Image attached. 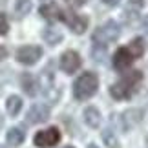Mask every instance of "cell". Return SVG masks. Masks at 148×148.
I'll list each match as a JSON object with an SVG mask.
<instances>
[{"label": "cell", "mask_w": 148, "mask_h": 148, "mask_svg": "<svg viewBox=\"0 0 148 148\" xmlns=\"http://www.w3.org/2000/svg\"><path fill=\"white\" fill-rule=\"evenodd\" d=\"M143 53H145L143 38H134L128 46L119 48L115 53H113V59H112L113 68H115L117 71H126L135 60L143 57Z\"/></svg>", "instance_id": "cell-1"}, {"label": "cell", "mask_w": 148, "mask_h": 148, "mask_svg": "<svg viewBox=\"0 0 148 148\" xmlns=\"http://www.w3.org/2000/svg\"><path fill=\"white\" fill-rule=\"evenodd\" d=\"M141 81H143V73L139 70L123 73V75L119 77V81H115L110 86V95L113 99H117V101L130 99L135 92H137Z\"/></svg>", "instance_id": "cell-2"}, {"label": "cell", "mask_w": 148, "mask_h": 148, "mask_svg": "<svg viewBox=\"0 0 148 148\" xmlns=\"http://www.w3.org/2000/svg\"><path fill=\"white\" fill-rule=\"evenodd\" d=\"M97 88H99L97 75L93 71H84L73 82V97L79 101H86L97 93Z\"/></svg>", "instance_id": "cell-3"}, {"label": "cell", "mask_w": 148, "mask_h": 148, "mask_svg": "<svg viewBox=\"0 0 148 148\" xmlns=\"http://www.w3.org/2000/svg\"><path fill=\"white\" fill-rule=\"evenodd\" d=\"M119 35H121V27L115 20H108L104 22L101 27H97L93 33V44L95 46H101V48H106L110 42H115Z\"/></svg>", "instance_id": "cell-4"}, {"label": "cell", "mask_w": 148, "mask_h": 148, "mask_svg": "<svg viewBox=\"0 0 148 148\" xmlns=\"http://www.w3.org/2000/svg\"><path fill=\"white\" fill-rule=\"evenodd\" d=\"M60 20L64 22V24H68V27H70L73 33H77V35H81V33H84L88 29V18L84 15H79L75 11H71V9L62 11Z\"/></svg>", "instance_id": "cell-5"}, {"label": "cell", "mask_w": 148, "mask_h": 148, "mask_svg": "<svg viewBox=\"0 0 148 148\" xmlns=\"http://www.w3.org/2000/svg\"><path fill=\"white\" fill-rule=\"evenodd\" d=\"M82 64V60H81V55L77 53V51H73V49H68L64 51V53L60 55V60H59V66H60V70L68 73V75H71V73H75L79 71V68H81Z\"/></svg>", "instance_id": "cell-6"}, {"label": "cell", "mask_w": 148, "mask_h": 148, "mask_svg": "<svg viewBox=\"0 0 148 148\" xmlns=\"http://www.w3.org/2000/svg\"><path fill=\"white\" fill-rule=\"evenodd\" d=\"M59 141H60L59 128H48V130L38 132L35 135V139H33V143H35V146H38V148H51V146H55L59 143Z\"/></svg>", "instance_id": "cell-7"}, {"label": "cell", "mask_w": 148, "mask_h": 148, "mask_svg": "<svg viewBox=\"0 0 148 148\" xmlns=\"http://www.w3.org/2000/svg\"><path fill=\"white\" fill-rule=\"evenodd\" d=\"M40 57H42V48H38V46H22L16 49V60L26 66H31L35 62H38Z\"/></svg>", "instance_id": "cell-8"}, {"label": "cell", "mask_w": 148, "mask_h": 148, "mask_svg": "<svg viewBox=\"0 0 148 148\" xmlns=\"http://www.w3.org/2000/svg\"><path fill=\"white\" fill-rule=\"evenodd\" d=\"M48 119H49V108L46 104H33L27 112V123L29 124L46 123Z\"/></svg>", "instance_id": "cell-9"}, {"label": "cell", "mask_w": 148, "mask_h": 148, "mask_svg": "<svg viewBox=\"0 0 148 148\" xmlns=\"http://www.w3.org/2000/svg\"><path fill=\"white\" fill-rule=\"evenodd\" d=\"M141 119H143V112L137 110V108H130V110H126L123 113L121 117V126L124 132H128V130L135 128L137 124L141 123Z\"/></svg>", "instance_id": "cell-10"}, {"label": "cell", "mask_w": 148, "mask_h": 148, "mask_svg": "<svg viewBox=\"0 0 148 148\" xmlns=\"http://www.w3.org/2000/svg\"><path fill=\"white\" fill-rule=\"evenodd\" d=\"M40 15L44 16L46 20L49 22H55V20H60V15H62V9L57 5L55 2H49V4H44L40 8Z\"/></svg>", "instance_id": "cell-11"}, {"label": "cell", "mask_w": 148, "mask_h": 148, "mask_svg": "<svg viewBox=\"0 0 148 148\" xmlns=\"http://www.w3.org/2000/svg\"><path fill=\"white\" fill-rule=\"evenodd\" d=\"M20 84H22V90H24L29 97L37 95V92H38V81L31 75V73H24V75L20 77Z\"/></svg>", "instance_id": "cell-12"}, {"label": "cell", "mask_w": 148, "mask_h": 148, "mask_svg": "<svg viewBox=\"0 0 148 148\" xmlns=\"http://www.w3.org/2000/svg\"><path fill=\"white\" fill-rule=\"evenodd\" d=\"M82 119L90 128H97L101 124V112L95 106H88L86 110H84V113H82Z\"/></svg>", "instance_id": "cell-13"}, {"label": "cell", "mask_w": 148, "mask_h": 148, "mask_svg": "<svg viewBox=\"0 0 148 148\" xmlns=\"http://www.w3.org/2000/svg\"><path fill=\"white\" fill-rule=\"evenodd\" d=\"M24 137H26V134L22 132L20 128H9V132L5 134V141H8L9 146L22 145V143H24Z\"/></svg>", "instance_id": "cell-14"}, {"label": "cell", "mask_w": 148, "mask_h": 148, "mask_svg": "<svg viewBox=\"0 0 148 148\" xmlns=\"http://www.w3.org/2000/svg\"><path fill=\"white\" fill-rule=\"evenodd\" d=\"M5 110H8L9 115H18V112L22 110V99L18 95H11L8 97V102H5Z\"/></svg>", "instance_id": "cell-15"}, {"label": "cell", "mask_w": 148, "mask_h": 148, "mask_svg": "<svg viewBox=\"0 0 148 148\" xmlns=\"http://www.w3.org/2000/svg\"><path fill=\"white\" fill-rule=\"evenodd\" d=\"M42 38L49 44V46H57V44L62 40V33L59 29H53V27H46L44 33H42Z\"/></svg>", "instance_id": "cell-16"}, {"label": "cell", "mask_w": 148, "mask_h": 148, "mask_svg": "<svg viewBox=\"0 0 148 148\" xmlns=\"http://www.w3.org/2000/svg\"><path fill=\"white\" fill-rule=\"evenodd\" d=\"M31 8H33L31 0H16V4H15V13H16V16H26V15L31 11Z\"/></svg>", "instance_id": "cell-17"}, {"label": "cell", "mask_w": 148, "mask_h": 148, "mask_svg": "<svg viewBox=\"0 0 148 148\" xmlns=\"http://www.w3.org/2000/svg\"><path fill=\"white\" fill-rule=\"evenodd\" d=\"M102 141H104V145L108 148H119L121 145H119V139L115 137V134L112 132V130H104L102 132Z\"/></svg>", "instance_id": "cell-18"}, {"label": "cell", "mask_w": 148, "mask_h": 148, "mask_svg": "<svg viewBox=\"0 0 148 148\" xmlns=\"http://www.w3.org/2000/svg\"><path fill=\"white\" fill-rule=\"evenodd\" d=\"M9 29V24H8V18H5L4 13H0V35H5Z\"/></svg>", "instance_id": "cell-19"}, {"label": "cell", "mask_w": 148, "mask_h": 148, "mask_svg": "<svg viewBox=\"0 0 148 148\" xmlns=\"http://www.w3.org/2000/svg\"><path fill=\"white\" fill-rule=\"evenodd\" d=\"M66 2L70 4L71 8H82V5L88 2V0H66Z\"/></svg>", "instance_id": "cell-20"}, {"label": "cell", "mask_w": 148, "mask_h": 148, "mask_svg": "<svg viewBox=\"0 0 148 148\" xmlns=\"http://www.w3.org/2000/svg\"><path fill=\"white\" fill-rule=\"evenodd\" d=\"M5 55H8V49H5L4 46H0V60L5 59Z\"/></svg>", "instance_id": "cell-21"}, {"label": "cell", "mask_w": 148, "mask_h": 148, "mask_svg": "<svg viewBox=\"0 0 148 148\" xmlns=\"http://www.w3.org/2000/svg\"><path fill=\"white\" fill-rule=\"evenodd\" d=\"M102 2H104L106 5H112V8H113V5L119 4V0H102Z\"/></svg>", "instance_id": "cell-22"}, {"label": "cell", "mask_w": 148, "mask_h": 148, "mask_svg": "<svg viewBox=\"0 0 148 148\" xmlns=\"http://www.w3.org/2000/svg\"><path fill=\"white\" fill-rule=\"evenodd\" d=\"M134 5H143V0H130Z\"/></svg>", "instance_id": "cell-23"}, {"label": "cell", "mask_w": 148, "mask_h": 148, "mask_svg": "<svg viewBox=\"0 0 148 148\" xmlns=\"http://www.w3.org/2000/svg\"><path fill=\"white\" fill-rule=\"evenodd\" d=\"M4 126V117H2V113H0V128Z\"/></svg>", "instance_id": "cell-24"}, {"label": "cell", "mask_w": 148, "mask_h": 148, "mask_svg": "<svg viewBox=\"0 0 148 148\" xmlns=\"http://www.w3.org/2000/svg\"><path fill=\"white\" fill-rule=\"evenodd\" d=\"M88 148H97V146H95V145H90V146H88Z\"/></svg>", "instance_id": "cell-25"}, {"label": "cell", "mask_w": 148, "mask_h": 148, "mask_svg": "<svg viewBox=\"0 0 148 148\" xmlns=\"http://www.w3.org/2000/svg\"><path fill=\"white\" fill-rule=\"evenodd\" d=\"M64 148H75V146H70V145H68V146H64Z\"/></svg>", "instance_id": "cell-26"}, {"label": "cell", "mask_w": 148, "mask_h": 148, "mask_svg": "<svg viewBox=\"0 0 148 148\" xmlns=\"http://www.w3.org/2000/svg\"><path fill=\"white\" fill-rule=\"evenodd\" d=\"M0 148H4V146H0Z\"/></svg>", "instance_id": "cell-27"}]
</instances>
